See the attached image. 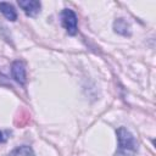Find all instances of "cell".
<instances>
[{"label": "cell", "instance_id": "6", "mask_svg": "<svg viewBox=\"0 0 156 156\" xmlns=\"http://www.w3.org/2000/svg\"><path fill=\"white\" fill-rule=\"evenodd\" d=\"M115 30H116L118 34L129 35V34H130V26H129V23H128L126 20L118 18V20L115 22Z\"/></svg>", "mask_w": 156, "mask_h": 156}, {"label": "cell", "instance_id": "1", "mask_svg": "<svg viewBox=\"0 0 156 156\" xmlns=\"http://www.w3.org/2000/svg\"><path fill=\"white\" fill-rule=\"evenodd\" d=\"M117 139L118 147L115 156H135L138 152V143L134 135L126 129L124 127H119L117 129Z\"/></svg>", "mask_w": 156, "mask_h": 156}, {"label": "cell", "instance_id": "2", "mask_svg": "<svg viewBox=\"0 0 156 156\" xmlns=\"http://www.w3.org/2000/svg\"><path fill=\"white\" fill-rule=\"evenodd\" d=\"M77 22H78V20H77V15L74 13V11H72L69 9H65L61 12V23L69 35H74L77 33V30H78Z\"/></svg>", "mask_w": 156, "mask_h": 156}, {"label": "cell", "instance_id": "9", "mask_svg": "<svg viewBox=\"0 0 156 156\" xmlns=\"http://www.w3.org/2000/svg\"><path fill=\"white\" fill-rule=\"evenodd\" d=\"M9 134H10L9 132H1V130H0V144L6 141V139L9 138V136H7Z\"/></svg>", "mask_w": 156, "mask_h": 156}, {"label": "cell", "instance_id": "5", "mask_svg": "<svg viewBox=\"0 0 156 156\" xmlns=\"http://www.w3.org/2000/svg\"><path fill=\"white\" fill-rule=\"evenodd\" d=\"M0 12L9 21H16L17 20V12L10 2H0Z\"/></svg>", "mask_w": 156, "mask_h": 156}, {"label": "cell", "instance_id": "3", "mask_svg": "<svg viewBox=\"0 0 156 156\" xmlns=\"http://www.w3.org/2000/svg\"><path fill=\"white\" fill-rule=\"evenodd\" d=\"M11 74L13 77V79L20 83L21 85H23L26 83V67H24V63L23 61H15L11 66Z\"/></svg>", "mask_w": 156, "mask_h": 156}, {"label": "cell", "instance_id": "7", "mask_svg": "<svg viewBox=\"0 0 156 156\" xmlns=\"http://www.w3.org/2000/svg\"><path fill=\"white\" fill-rule=\"evenodd\" d=\"M29 118H30L29 112L27 110H21L15 117V124L18 127H23L29 122Z\"/></svg>", "mask_w": 156, "mask_h": 156}, {"label": "cell", "instance_id": "8", "mask_svg": "<svg viewBox=\"0 0 156 156\" xmlns=\"http://www.w3.org/2000/svg\"><path fill=\"white\" fill-rule=\"evenodd\" d=\"M7 156H35V155L29 146L23 145V146H20V147L12 150Z\"/></svg>", "mask_w": 156, "mask_h": 156}, {"label": "cell", "instance_id": "4", "mask_svg": "<svg viewBox=\"0 0 156 156\" xmlns=\"http://www.w3.org/2000/svg\"><path fill=\"white\" fill-rule=\"evenodd\" d=\"M18 5H20V7L24 11V13H26L27 16H30V17H33V16L38 15V13H39V11H40V7H41L40 2H39V1H37V0L18 1Z\"/></svg>", "mask_w": 156, "mask_h": 156}]
</instances>
